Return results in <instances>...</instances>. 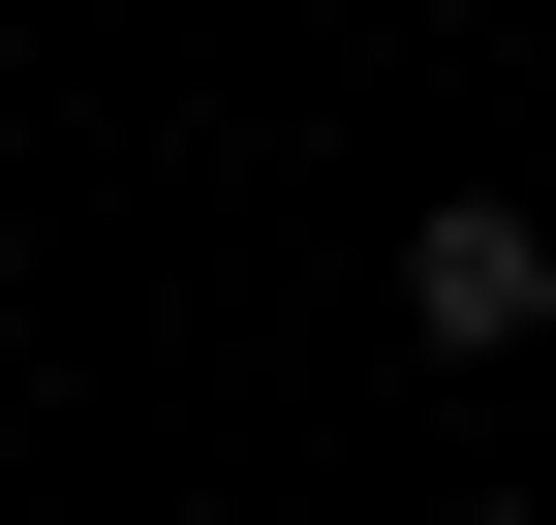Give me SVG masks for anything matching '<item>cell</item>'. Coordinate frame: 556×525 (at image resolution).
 Listing matches in <instances>:
<instances>
[{
    "mask_svg": "<svg viewBox=\"0 0 556 525\" xmlns=\"http://www.w3.org/2000/svg\"><path fill=\"white\" fill-rule=\"evenodd\" d=\"M402 341H556V217H495V185H433V217H402Z\"/></svg>",
    "mask_w": 556,
    "mask_h": 525,
    "instance_id": "6da1fadb",
    "label": "cell"
}]
</instances>
